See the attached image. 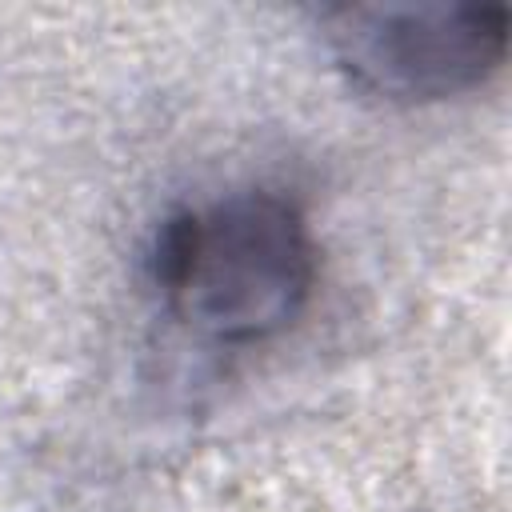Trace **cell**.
Masks as SVG:
<instances>
[{
    "instance_id": "2",
    "label": "cell",
    "mask_w": 512,
    "mask_h": 512,
    "mask_svg": "<svg viewBox=\"0 0 512 512\" xmlns=\"http://www.w3.org/2000/svg\"><path fill=\"white\" fill-rule=\"evenodd\" d=\"M336 68L368 96L432 104L480 88L508 56L504 0L452 4H340L324 16Z\"/></svg>"
},
{
    "instance_id": "1",
    "label": "cell",
    "mask_w": 512,
    "mask_h": 512,
    "mask_svg": "<svg viewBox=\"0 0 512 512\" xmlns=\"http://www.w3.org/2000/svg\"><path fill=\"white\" fill-rule=\"evenodd\" d=\"M164 308L212 344L288 332L316 288V236L304 208L268 188L168 212L148 248Z\"/></svg>"
}]
</instances>
